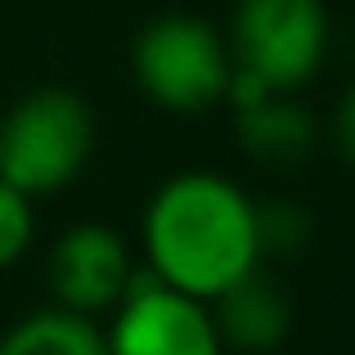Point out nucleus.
Returning <instances> with one entry per match:
<instances>
[{"label":"nucleus","mask_w":355,"mask_h":355,"mask_svg":"<svg viewBox=\"0 0 355 355\" xmlns=\"http://www.w3.org/2000/svg\"><path fill=\"white\" fill-rule=\"evenodd\" d=\"M0 355H108L104 333L77 311H36L0 338Z\"/></svg>","instance_id":"1a4fd4ad"},{"label":"nucleus","mask_w":355,"mask_h":355,"mask_svg":"<svg viewBox=\"0 0 355 355\" xmlns=\"http://www.w3.org/2000/svg\"><path fill=\"white\" fill-rule=\"evenodd\" d=\"M50 293L63 311L99 315L121 302V288L130 279V252L126 239L108 225H72L50 248Z\"/></svg>","instance_id":"423d86ee"},{"label":"nucleus","mask_w":355,"mask_h":355,"mask_svg":"<svg viewBox=\"0 0 355 355\" xmlns=\"http://www.w3.org/2000/svg\"><path fill=\"white\" fill-rule=\"evenodd\" d=\"M329 50L324 0H239L230 23L234 68L261 77L270 90H297L320 72Z\"/></svg>","instance_id":"20e7f679"},{"label":"nucleus","mask_w":355,"mask_h":355,"mask_svg":"<svg viewBox=\"0 0 355 355\" xmlns=\"http://www.w3.org/2000/svg\"><path fill=\"white\" fill-rule=\"evenodd\" d=\"M216 338L220 347H234L243 355H270L288 342V329H293V306H288L284 288L270 284L257 266L243 279H234L230 288H220L216 297Z\"/></svg>","instance_id":"0eeeda50"},{"label":"nucleus","mask_w":355,"mask_h":355,"mask_svg":"<svg viewBox=\"0 0 355 355\" xmlns=\"http://www.w3.org/2000/svg\"><path fill=\"white\" fill-rule=\"evenodd\" d=\"M108 355H220L216 324L198 297L171 288L153 266H130L113 329L104 333Z\"/></svg>","instance_id":"39448f33"},{"label":"nucleus","mask_w":355,"mask_h":355,"mask_svg":"<svg viewBox=\"0 0 355 355\" xmlns=\"http://www.w3.org/2000/svg\"><path fill=\"white\" fill-rule=\"evenodd\" d=\"M239 148L261 166H302L315 153V121L302 104L284 99V90L234 108Z\"/></svg>","instance_id":"6e6552de"},{"label":"nucleus","mask_w":355,"mask_h":355,"mask_svg":"<svg viewBox=\"0 0 355 355\" xmlns=\"http://www.w3.org/2000/svg\"><path fill=\"white\" fill-rule=\"evenodd\" d=\"M252 220H257V252L261 257H297L315 234L311 211L293 198L252 202Z\"/></svg>","instance_id":"9d476101"},{"label":"nucleus","mask_w":355,"mask_h":355,"mask_svg":"<svg viewBox=\"0 0 355 355\" xmlns=\"http://www.w3.org/2000/svg\"><path fill=\"white\" fill-rule=\"evenodd\" d=\"M333 144H338L342 162L355 166V86H347V95L338 99V113H333Z\"/></svg>","instance_id":"f8f14e48"},{"label":"nucleus","mask_w":355,"mask_h":355,"mask_svg":"<svg viewBox=\"0 0 355 355\" xmlns=\"http://www.w3.org/2000/svg\"><path fill=\"white\" fill-rule=\"evenodd\" d=\"M148 266L171 288L211 302L261 261L252 198L211 171H180L144 211Z\"/></svg>","instance_id":"f257e3e1"},{"label":"nucleus","mask_w":355,"mask_h":355,"mask_svg":"<svg viewBox=\"0 0 355 355\" xmlns=\"http://www.w3.org/2000/svg\"><path fill=\"white\" fill-rule=\"evenodd\" d=\"M95 148V117L77 90L41 86L0 121V180L27 198L72 184Z\"/></svg>","instance_id":"f03ea898"},{"label":"nucleus","mask_w":355,"mask_h":355,"mask_svg":"<svg viewBox=\"0 0 355 355\" xmlns=\"http://www.w3.org/2000/svg\"><path fill=\"white\" fill-rule=\"evenodd\" d=\"M130 72L139 90L166 113H202L220 104L230 86V41L198 14H157L130 45Z\"/></svg>","instance_id":"7ed1b4c3"},{"label":"nucleus","mask_w":355,"mask_h":355,"mask_svg":"<svg viewBox=\"0 0 355 355\" xmlns=\"http://www.w3.org/2000/svg\"><path fill=\"white\" fill-rule=\"evenodd\" d=\"M32 243V198L0 180V266H14Z\"/></svg>","instance_id":"9b49d317"}]
</instances>
